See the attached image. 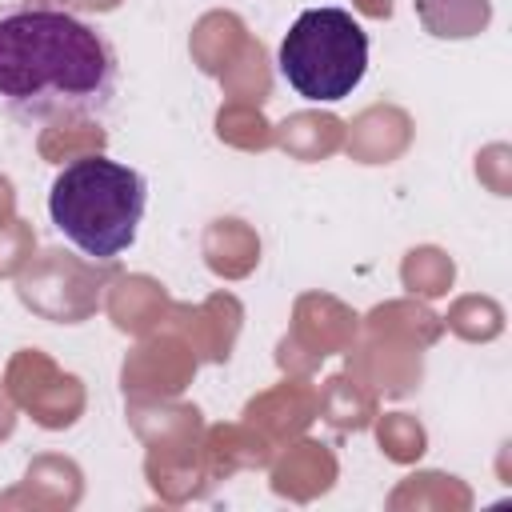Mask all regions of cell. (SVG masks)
I'll return each instance as SVG.
<instances>
[{"label": "cell", "instance_id": "cell-1", "mask_svg": "<svg viewBox=\"0 0 512 512\" xmlns=\"http://www.w3.org/2000/svg\"><path fill=\"white\" fill-rule=\"evenodd\" d=\"M116 96L112 44L64 8L0 16V104L24 120L104 116Z\"/></svg>", "mask_w": 512, "mask_h": 512}, {"label": "cell", "instance_id": "cell-2", "mask_svg": "<svg viewBox=\"0 0 512 512\" xmlns=\"http://www.w3.org/2000/svg\"><path fill=\"white\" fill-rule=\"evenodd\" d=\"M148 208V180L108 156L64 164L48 188L52 228L88 260H116L136 244Z\"/></svg>", "mask_w": 512, "mask_h": 512}, {"label": "cell", "instance_id": "cell-3", "mask_svg": "<svg viewBox=\"0 0 512 512\" xmlns=\"http://www.w3.org/2000/svg\"><path fill=\"white\" fill-rule=\"evenodd\" d=\"M280 80L308 104H340L368 72V32L344 8H304L276 48Z\"/></svg>", "mask_w": 512, "mask_h": 512}]
</instances>
